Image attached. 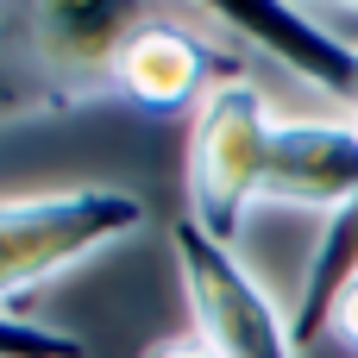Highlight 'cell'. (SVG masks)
<instances>
[{"label": "cell", "instance_id": "cell-1", "mask_svg": "<svg viewBox=\"0 0 358 358\" xmlns=\"http://www.w3.org/2000/svg\"><path fill=\"white\" fill-rule=\"evenodd\" d=\"M214 19H227L239 38H252L258 50H271L277 63H289L296 76H308L315 88H327L334 101H346L358 113V38H340L321 25V13L308 6H283V0H220L208 6ZM358 277V208H346L340 220H327L315 258H308V277H302V302H296V346L321 340L327 334V315L340 302V289Z\"/></svg>", "mask_w": 358, "mask_h": 358}, {"label": "cell", "instance_id": "cell-2", "mask_svg": "<svg viewBox=\"0 0 358 358\" xmlns=\"http://www.w3.org/2000/svg\"><path fill=\"white\" fill-rule=\"evenodd\" d=\"M145 227V201L126 189H63V195H6L0 208V289L6 315H25V296L88 252Z\"/></svg>", "mask_w": 358, "mask_h": 358}, {"label": "cell", "instance_id": "cell-3", "mask_svg": "<svg viewBox=\"0 0 358 358\" xmlns=\"http://www.w3.org/2000/svg\"><path fill=\"white\" fill-rule=\"evenodd\" d=\"M271 138H277V120L245 76L220 82L195 113V132H189V220L201 233H214L220 245H233L245 233V214L264 195Z\"/></svg>", "mask_w": 358, "mask_h": 358}, {"label": "cell", "instance_id": "cell-4", "mask_svg": "<svg viewBox=\"0 0 358 358\" xmlns=\"http://www.w3.org/2000/svg\"><path fill=\"white\" fill-rule=\"evenodd\" d=\"M145 6H88V0H57V6H6L13 44L25 50L31 82L44 88V113H63L76 101L113 94V63L126 38L145 25Z\"/></svg>", "mask_w": 358, "mask_h": 358}, {"label": "cell", "instance_id": "cell-5", "mask_svg": "<svg viewBox=\"0 0 358 358\" xmlns=\"http://www.w3.org/2000/svg\"><path fill=\"white\" fill-rule=\"evenodd\" d=\"M170 258H176L182 302L195 315V340L201 346H214L220 358H296L302 352L289 321L277 315V302L233 258V245L201 233L189 214L170 227Z\"/></svg>", "mask_w": 358, "mask_h": 358}, {"label": "cell", "instance_id": "cell-6", "mask_svg": "<svg viewBox=\"0 0 358 358\" xmlns=\"http://www.w3.org/2000/svg\"><path fill=\"white\" fill-rule=\"evenodd\" d=\"M239 69L220 57V50H208L195 31H182V25H170L164 13H151L132 38H126V50H120V63H113V94L120 101H132L138 113H201V101L220 88V82H233Z\"/></svg>", "mask_w": 358, "mask_h": 358}, {"label": "cell", "instance_id": "cell-7", "mask_svg": "<svg viewBox=\"0 0 358 358\" xmlns=\"http://www.w3.org/2000/svg\"><path fill=\"white\" fill-rule=\"evenodd\" d=\"M264 195L289 208H327L334 220L358 208V120H277Z\"/></svg>", "mask_w": 358, "mask_h": 358}, {"label": "cell", "instance_id": "cell-8", "mask_svg": "<svg viewBox=\"0 0 358 358\" xmlns=\"http://www.w3.org/2000/svg\"><path fill=\"white\" fill-rule=\"evenodd\" d=\"M0 346H6V358H82V340H69L57 327H25V315H6Z\"/></svg>", "mask_w": 358, "mask_h": 358}, {"label": "cell", "instance_id": "cell-9", "mask_svg": "<svg viewBox=\"0 0 358 358\" xmlns=\"http://www.w3.org/2000/svg\"><path fill=\"white\" fill-rule=\"evenodd\" d=\"M327 334H340L346 346H358V277L340 289V302H334V315H327Z\"/></svg>", "mask_w": 358, "mask_h": 358}, {"label": "cell", "instance_id": "cell-10", "mask_svg": "<svg viewBox=\"0 0 358 358\" xmlns=\"http://www.w3.org/2000/svg\"><path fill=\"white\" fill-rule=\"evenodd\" d=\"M145 358H220V352H214V346H201V340L189 334V340H164V346H151Z\"/></svg>", "mask_w": 358, "mask_h": 358}]
</instances>
